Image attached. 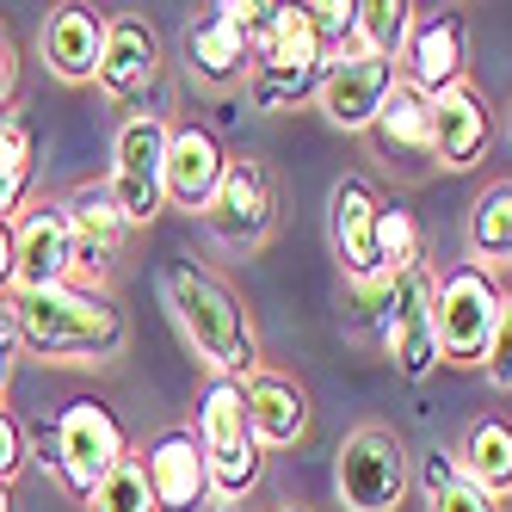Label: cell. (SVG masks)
<instances>
[{
	"instance_id": "cell-16",
	"label": "cell",
	"mask_w": 512,
	"mask_h": 512,
	"mask_svg": "<svg viewBox=\"0 0 512 512\" xmlns=\"http://www.w3.org/2000/svg\"><path fill=\"white\" fill-rule=\"evenodd\" d=\"M395 81H401L395 62H377V56L346 50V56L327 62L315 105H321V118L334 124V130H346V136H371V124H377V112H383V99L395 93Z\"/></svg>"
},
{
	"instance_id": "cell-9",
	"label": "cell",
	"mask_w": 512,
	"mask_h": 512,
	"mask_svg": "<svg viewBox=\"0 0 512 512\" xmlns=\"http://www.w3.org/2000/svg\"><path fill=\"white\" fill-rule=\"evenodd\" d=\"M371 321H377L383 358L408 383H426L438 364H445V358H438V334H432V272L426 266L389 278L377 297H371Z\"/></svg>"
},
{
	"instance_id": "cell-18",
	"label": "cell",
	"mask_w": 512,
	"mask_h": 512,
	"mask_svg": "<svg viewBox=\"0 0 512 512\" xmlns=\"http://www.w3.org/2000/svg\"><path fill=\"white\" fill-rule=\"evenodd\" d=\"M62 210H68V223H75L81 284H105V272L118 266V253L130 241V223H124L112 186H105V179H87V186H75V192L62 198Z\"/></svg>"
},
{
	"instance_id": "cell-25",
	"label": "cell",
	"mask_w": 512,
	"mask_h": 512,
	"mask_svg": "<svg viewBox=\"0 0 512 512\" xmlns=\"http://www.w3.org/2000/svg\"><path fill=\"white\" fill-rule=\"evenodd\" d=\"M371 142L389 161H432V112L426 93H414L408 81H395V93L383 99V112L371 124Z\"/></svg>"
},
{
	"instance_id": "cell-22",
	"label": "cell",
	"mask_w": 512,
	"mask_h": 512,
	"mask_svg": "<svg viewBox=\"0 0 512 512\" xmlns=\"http://www.w3.org/2000/svg\"><path fill=\"white\" fill-rule=\"evenodd\" d=\"M247 420H253V438L266 451H290L309 438V389L297 377H278L260 364V377H247Z\"/></svg>"
},
{
	"instance_id": "cell-32",
	"label": "cell",
	"mask_w": 512,
	"mask_h": 512,
	"mask_svg": "<svg viewBox=\"0 0 512 512\" xmlns=\"http://www.w3.org/2000/svg\"><path fill=\"white\" fill-rule=\"evenodd\" d=\"M25 457H31V438H25V426H19V414L13 408H0V482H19V469H25Z\"/></svg>"
},
{
	"instance_id": "cell-4",
	"label": "cell",
	"mask_w": 512,
	"mask_h": 512,
	"mask_svg": "<svg viewBox=\"0 0 512 512\" xmlns=\"http://www.w3.org/2000/svg\"><path fill=\"white\" fill-rule=\"evenodd\" d=\"M198 451L210 463V500L216 506H247L266 482V445L253 438L247 420V389L229 377H210L198 395Z\"/></svg>"
},
{
	"instance_id": "cell-12",
	"label": "cell",
	"mask_w": 512,
	"mask_h": 512,
	"mask_svg": "<svg viewBox=\"0 0 512 512\" xmlns=\"http://www.w3.org/2000/svg\"><path fill=\"white\" fill-rule=\"evenodd\" d=\"M377 216H383V198L364 173H340L334 192H327V241H334V260L340 272L377 297L383 290V272H377Z\"/></svg>"
},
{
	"instance_id": "cell-13",
	"label": "cell",
	"mask_w": 512,
	"mask_h": 512,
	"mask_svg": "<svg viewBox=\"0 0 512 512\" xmlns=\"http://www.w3.org/2000/svg\"><path fill=\"white\" fill-rule=\"evenodd\" d=\"M395 75L426 99L445 93V87H463L469 81V19L457 7L414 13V31H408V44H401Z\"/></svg>"
},
{
	"instance_id": "cell-19",
	"label": "cell",
	"mask_w": 512,
	"mask_h": 512,
	"mask_svg": "<svg viewBox=\"0 0 512 512\" xmlns=\"http://www.w3.org/2000/svg\"><path fill=\"white\" fill-rule=\"evenodd\" d=\"M223 173H229L223 136L210 124H173V136H167V204L173 210L204 216L216 186H223Z\"/></svg>"
},
{
	"instance_id": "cell-10",
	"label": "cell",
	"mask_w": 512,
	"mask_h": 512,
	"mask_svg": "<svg viewBox=\"0 0 512 512\" xmlns=\"http://www.w3.org/2000/svg\"><path fill=\"white\" fill-rule=\"evenodd\" d=\"M204 229L216 247L229 253H253L266 247L272 229H278V179L260 155H229V173L216 186L210 210H204Z\"/></svg>"
},
{
	"instance_id": "cell-7",
	"label": "cell",
	"mask_w": 512,
	"mask_h": 512,
	"mask_svg": "<svg viewBox=\"0 0 512 512\" xmlns=\"http://www.w3.org/2000/svg\"><path fill=\"white\" fill-rule=\"evenodd\" d=\"M414 488V457L389 426H352L334 451V500L346 512H401Z\"/></svg>"
},
{
	"instance_id": "cell-1",
	"label": "cell",
	"mask_w": 512,
	"mask_h": 512,
	"mask_svg": "<svg viewBox=\"0 0 512 512\" xmlns=\"http://www.w3.org/2000/svg\"><path fill=\"white\" fill-rule=\"evenodd\" d=\"M19 346L44 364H112L130 346V315L112 284H56L38 297H7Z\"/></svg>"
},
{
	"instance_id": "cell-5",
	"label": "cell",
	"mask_w": 512,
	"mask_h": 512,
	"mask_svg": "<svg viewBox=\"0 0 512 512\" xmlns=\"http://www.w3.org/2000/svg\"><path fill=\"white\" fill-rule=\"evenodd\" d=\"M500 303L506 290L494 284V272L482 266H451L432 278V334H438V358L457 371H482L494 352V327H500Z\"/></svg>"
},
{
	"instance_id": "cell-17",
	"label": "cell",
	"mask_w": 512,
	"mask_h": 512,
	"mask_svg": "<svg viewBox=\"0 0 512 512\" xmlns=\"http://www.w3.org/2000/svg\"><path fill=\"white\" fill-rule=\"evenodd\" d=\"M142 475H149L161 512H204V506H216L210 500V463L198 451V432L192 426L155 432L149 451H142Z\"/></svg>"
},
{
	"instance_id": "cell-38",
	"label": "cell",
	"mask_w": 512,
	"mask_h": 512,
	"mask_svg": "<svg viewBox=\"0 0 512 512\" xmlns=\"http://www.w3.org/2000/svg\"><path fill=\"white\" fill-rule=\"evenodd\" d=\"M278 512H309V506H303V500H290V506H278Z\"/></svg>"
},
{
	"instance_id": "cell-35",
	"label": "cell",
	"mask_w": 512,
	"mask_h": 512,
	"mask_svg": "<svg viewBox=\"0 0 512 512\" xmlns=\"http://www.w3.org/2000/svg\"><path fill=\"white\" fill-rule=\"evenodd\" d=\"M13 352H19V327H13V309L0 303V408H7V383H13Z\"/></svg>"
},
{
	"instance_id": "cell-3",
	"label": "cell",
	"mask_w": 512,
	"mask_h": 512,
	"mask_svg": "<svg viewBox=\"0 0 512 512\" xmlns=\"http://www.w3.org/2000/svg\"><path fill=\"white\" fill-rule=\"evenodd\" d=\"M253 75H247V93L266 118H284L297 112L303 99L321 93V75H327V50L315 44V25L303 7H284V0H260L253 13Z\"/></svg>"
},
{
	"instance_id": "cell-23",
	"label": "cell",
	"mask_w": 512,
	"mask_h": 512,
	"mask_svg": "<svg viewBox=\"0 0 512 512\" xmlns=\"http://www.w3.org/2000/svg\"><path fill=\"white\" fill-rule=\"evenodd\" d=\"M451 457H457V469H463L482 494H494L500 506L512 500V420H506V414L469 420Z\"/></svg>"
},
{
	"instance_id": "cell-14",
	"label": "cell",
	"mask_w": 512,
	"mask_h": 512,
	"mask_svg": "<svg viewBox=\"0 0 512 512\" xmlns=\"http://www.w3.org/2000/svg\"><path fill=\"white\" fill-rule=\"evenodd\" d=\"M253 13H260V0H216L204 19H192L186 62L204 87H235L253 75V44H247Z\"/></svg>"
},
{
	"instance_id": "cell-37",
	"label": "cell",
	"mask_w": 512,
	"mask_h": 512,
	"mask_svg": "<svg viewBox=\"0 0 512 512\" xmlns=\"http://www.w3.org/2000/svg\"><path fill=\"white\" fill-rule=\"evenodd\" d=\"M0 512H13V488L7 482H0Z\"/></svg>"
},
{
	"instance_id": "cell-27",
	"label": "cell",
	"mask_w": 512,
	"mask_h": 512,
	"mask_svg": "<svg viewBox=\"0 0 512 512\" xmlns=\"http://www.w3.org/2000/svg\"><path fill=\"white\" fill-rule=\"evenodd\" d=\"M31 179H38V142L19 118H0V223L31 204Z\"/></svg>"
},
{
	"instance_id": "cell-26",
	"label": "cell",
	"mask_w": 512,
	"mask_h": 512,
	"mask_svg": "<svg viewBox=\"0 0 512 512\" xmlns=\"http://www.w3.org/2000/svg\"><path fill=\"white\" fill-rule=\"evenodd\" d=\"M420 506H426V512H506L494 494H482V488H475L469 475L457 469L451 451H432V457L420 463Z\"/></svg>"
},
{
	"instance_id": "cell-6",
	"label": "cell",
	"mask_w": 512,
	"mask_h": 512,
	"mask_svg": "<svg viewBox=\"0 0 512 512\" xmlns=\"http://www.w3.org/2000/svg\"><path fill=\"white\" fill-rule=\"evenodd\" d=\"M130 457V438H124V420L105 408V401H68V408L50 420L44 432V463L56 469V482L68 494H93L105 475H112L118 463Z\"/></svg>"
},
{
	"instance_id": "cell-29",
	"label": "cell",
	"mask_w": 512,
	"mask_h": 512,
	"mask_svg": "<svg viewBox=\"0 0 512 512\" xmlns=\"http://www.w3.org/2000/svg\"><path fill=\"white\" fill-rule=\"evenodd\" d=\"M414 266H426L420 216L408 204H383V216H377V272H383V284L401 278V272H414Z\"/></svg>"
},
{
	"instance_id": "cell-34",
	"label": "cell",
	"mask_w": 512,
	"mask_h": 512,
	"mask_svg": "<svg viewBox=\"0 0 512 512\" xmlns=\"http://www.w3.org/2000/svg\"><path fill=\"white\" fill-rule=\"evenodd\" d=\"M13 93H19V38H13V25L0 19V118H7Z\"/></svg>"
},
{
	"instance_id": "cell-28",
	"label": "cell",
	"mask_w": 512,
	"mask_h": 512,
	"mask_svg": "<svg viewBox=\"0 0 512 512\" xmlns=\"http://www.w3.org/2000/svg\"><path fill=\"white\" fill-rule=\"evenodd\" d=\"M414 13L408 0H358V38L352 50L358 56H377V62H401V44L414 31Z\"/></svg>"
},
{
	"instance_id": "cell-30",
	"label": "cell",
	"mask_w": 512,
	"mask_h": 512,
	"mask_svg": "<svg viewBox=\"0 0 512 512\" xmlns=\"http://www.w3.org/2000/svg\"><path fill=\"white\" fill-rule=\"evenodd\" d=\"M87 512H161L149 475H142V457H124L112 475H105V482L87 494Z\"/></svg>"
},
{
	"instance_id": "cell-36",
	"label": "cell",
	"mask_w": 512,
	"mask_h": 512,
	"mask_svg": "<svg viewBox=\"0 0 512 512\" xmlns=\"http://www.w3.org/2000/svg\"><path fill=\"white\" fill-rule=\"evenodd\" d=\"M13 266H19V253H13V223H0V297H13Z\"/></svg>"
},
{
	"instance_id": "cell-20",
	"label": "cell",
	"mask_w": 512,
	"mask_h": 512,
	"mask_svg": "<svg viewBox=\"0 0 512 512\" xmlns=\"http://www.w3.org/2000/svg\"><path fill=\"white\" fill-rule=\"evenodd\" d=\"M426 112H432V161L445 167V173H469L475 161L488 155L494 118H488V99L475 93L469 81H463V87H445V93H432Z\"/></svg>"
},
{
	"instance_id": "cell-11",
	"label": "cell",
	"mask_w": 512,
	"mask_h": 512,
	"mask_svg": "<svg viewBox=\"0 0 512 512\" xmlns=\"http://www.w3.org/2000/svg\"><path fill=\"white\" fill-rule=\"evenodd\" d=\"M13 297H38V290L75 284L81 260H75V223H68L62 198H38L13 216Z\"/></svg>"
},
{
	"instance_id": "cell-39",
	"label": "cell",
	"mask_w": 512,
	"mask_h": 512,
	"mask_svg": "<svg viewBox=\"0 0 512 512\" xmlns=\"http://www.w3.org/2000/svg\"><path fill=\"white\" fill-rule=\"evenodd\" d=\"M506 136H512V105H506Z\"/></svg>"
},
{
	"instance_id": "cell-15",
	"label": "cell",
	"mask_w": 512,
	"mask_h": 512,
	"mask_svg": "<svg viewBox=\"0 0 512 512\" xmlns=\"http://www.w3.org/2000/svg\"><path fill=\"white\" fill-rule=\"evenodd\" d=\"M161 62H167L161 31L142 13H118V19H105V56H99V81L93 87L112 99L118 112H130V105L161 81Z\"/></svg>"
},
{
	"instance_id": "cell-8",
	"label": "cell",
	"mask_w": 512,
	"mask_h": 512,
	"mask_svg": "<svg viewBox=\"0 0 512 512\" xmlns=\"http://www.w3.org/2000/svg\"><path fill=\"white\" fill-rule=\"evenodd\" d=\"M167 136H173V118H161V112H130L112 136L105 186H112L130 229H149L167 210Z\"/></svg>"
},
{
	"instance_id": "cell-31",
	"label": "cell",
	"mask_w": 512,
	"mask_h": 512,
	"mask_svg": "<svg viewBox=\"0 0 512 512\" xmlns=\"http://www.w3.org/2000/svg\"><path fill=\"white\" fill-rule=\"evenodd\" d=\"M303 13L315 25V44L327 50V62L352 50V38H358V0H309Z\"/></svg>"
},
{
	"instance_id": "cell-2",
	"label": "cell",
	"mask_w": 512,
	"mask_h": 512,
	"mask_svg": "<svg viewBox=\"0 0 512 512\" xmlns=\"http://www.w3.org/2000/svg\"><path fill=\"white\" fill-rule=\"evenodd\" d=\"M161 297L186 346L210 364V377H229V383L260 377V334H253V315L223 272H210L198 260H167Z\"/></svg>"
},
{
	"instance_id": "cell-24",
	"label": "cell",
	"mask_w": 512,
	"mask_h": 512,
	"mask_svg": "<svg viewBox=\"0 0 512 512\" xmlns=\"http://www.w3.org/2000/svg\"><path fill=\"white\" fill-rule=\"evenodd\" d=\"M463 247H469V266H482V272L512 266V179H494V186L475 192L469 223H463Z\"/></svg>"
},
{
	"instance_id": "cell-33",
	"label": "cell",
	"mask_w": 512,
	"mask_h": 512,
	"mask_svg": "<svg viewBox=\"0 0 512 512\" xmlns=\"http://www.w3.org/2000/svg\"><path fill=\"white\" fill-rule=\"evenodd\" d=\"M488 383L494 389H512V290H506V303H500V327H494V352H488Z\"/></svg>"
},
{
	"instance_id": "cell-21",
	"label": "cell",
	"mask_w": 512,
	"mask_h": 512,
	"mask_svg": "<svg viewBox=\"0 0 512 512\" xmlns=\"http://www.w3.org/2000/svg\"><path fill=\"white\" fill-rule=\"evenodd\" d=\"M38 50H44V68L68 87H87L99 81V56H105V13L81 7V0H68L56 7L38 31Z\"/></svg>"
}]
</instances>
